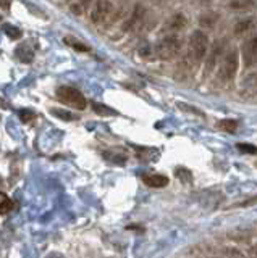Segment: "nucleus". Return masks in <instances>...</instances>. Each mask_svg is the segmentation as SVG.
<instances>
[{
  "instance_id": "nucleus-1",
  "label": "nucleus",
  "mask_w": 257,
  "mask_h": 258,
  "mask_svg": "<svg viewBox=\"0 0 257 258\" xmlns=\"http://www.w3.org/2000/svg\"><path fill=\"white\" fill-rule=\"evenodd\" d=\"M209 48V37L202 31H194L188 42V58L192 64H199L204 60Z\"/></svg>"
},
{
  "instance_id": "nucleus-2",
  "label": "nucleus",
  "mask_w": 257,
  "mask_h": 258,
  "mask_svg": "<svg viewBox=\"0 0 257 258\" xmlns=\"http://www.w3.org/2000/svg\"><path fill=\"white\" fill-rule=\"evenodd\" d=\"M238 52L236 50H228L225 53L223 60L219 67V73H217V83L225 84L231 81L233 78L236 76L238 71Z\"/></svg>"
},
{
  "instance_id": "nucleus-3",
  "label": "nucleus",
  "mask_w": 257,
  "mask_h": 258,
  "mask_svg": "<svg viewBox=\"0 0 257 258\" xmlns=\"http://www.w3.org/2000/svg\"><path fill=\"white\" fill-rule=\"evenodd\" d=\"M57 99L76 110H84L87 107L86 97L79 92L76 87H71V86H60L57 89Z\"/></svg>"
},
{
  "instance_id": "nucleus-4",
  "label": "nucleus",
  "mask_w": 257,
  "mask_h": 258,
  "mask_svg": "<svg viewBox=\"0 0 257 258\" xmlns=\"http://www.w3.org/2000/svg\"><path fill=\"white\" fill-rule=\"evenodd\" d=\"M181 50V40L176 36H167L156 45V55L160 60H173Z\"/></svg>"
},
{
  "instance_id": "nucleus-5",
  "label": "nucleus",
  "mask_w": 257,
  "mask_h": 258,
  "mask_svg": "<svg viewBox=\"0 0 257 258\" xmlns=\"http://www.w3.org/2000/svg\"><path fill=\"white\" fill-rule=\"evenodd\" d=\"M112 15H114V5H112V2H109V0H97L91 10V21L97 24V26H102V24L109 23Z\"/></svg>"
},
{
  "instance_id": "nucleus-6",
  "label": "nucleus",
  "mask_w": 257,
  "mask_h": 258,
  "mask_svg": "<svg viewBox=\"0 0 257 258\" xmlns=\"http://www.w3.org/2000/svg\"><path fill=\"white\" fill-rule=\"evenodd\" d=\"M225 50V42L220 39V40H215V44L212 45L211 52H209V56H207V61H205V68H204V76L211 75V73L215 70V67L219 64L220 58H222V53Z\"/></svg>"
},
{
  "instance_id": "nucleus-7",
  "label": "nucleus",
  "mask_w": 257,
  "mask_h": 258,
  "mask_svg": "<svg viewBox=\"0 0 257 258\" xmlns=\"http://www.w3.org/2000/svg\"><path fill=\"white\" fill-rule=\"evenodd\" d=\"M144 20H146V8H144L142 5H136L133 15L128 18V21L123 24V29L128 31V32H136L139 31Z\"/></svg>"
},
{
  "instance_id": "nucleus-8",
  "label": "nucleus",
  "mask_w": 257,
  "mask_h": 258,
  "mask_svg": "<svg viewBox=\"0 0 257 258\" xmlns=\"http://www.w3.org/2000/svg\"><path fill=\"white\" fill-rule=\"evenodd\" d=\"M243 61L246 68H251L257 63V36L249 37L243 44Z\"/></svg>"
},
{
  "instance_id": "nucleus-9",
  "label": "nucleus",
  "mask_w": 257,
  "mask_h": 258,
  "mask_svg": "<svg viewBox=\"0 0 257 258\" xmlns=\"http://www.w3.org/2000/svg\"><path fill=\"white\" fill-rule=\"evenodd\" d=\"M186 16L183 13H175L170 20H168L164 24V31L165 32H176V31H181L184 26H186Z\"/></svg>"
},
{
  "instance_id": "nucleus-10",
  "label": "nucleus",
  "mask_w": 257,
  "mask_h": 258,
  "mask_svg": "<svg viewBox=\"0 0 257 258\" xmlns=\"http://www.w3.org/2000/svg\"><path fill=\"white\" fill-rule=\"evenodd\" d=\"M142 182L146 185H149V187L160 189V187H165V185L170 181H168V177L164 176V174H144L142 176Z\"/></svg>"
},
{
  "instance_id": "nucleus-11",
  "label": "nucleus",
  "mask_w": 257,
  "mask_h": 258,
  "mask_svg": "<svg viewBox=\"0 0 257 258\" xmlns=\"http://www.w3.org/2000/svg\"><path fill=\"white\" fill-rule=\"evenodd\" d=\"M220 20V15L217 13V12H205L200 15V18H199V24H200V28H205V29H212L217 26V23H219Z\"/></svg>"
},
{
  "instance_id": "nucleus-12",
  "label": "nucleus",
  "mask_w": 257,
  "mask_h": 258,
  "mask_svg": "<svg viewBox=\"0 0 257 258\" xmlns=\"http://www.w3.org/2000/svg\"><path fill=\"white\" fill-rule=\"evenodd\" d=\"M254 28H255V23L252 18L241 20L235 24V36H244L249 31H252Z\"/></svg>"
},
{
  "instance_id": "nucleus-13",
  "label": "nucleus",
  "mask_w": 257,
  "mask_h": 258,
  "mask_svg": "<svg viewBox=\"0 0 257 258\" xmlns=\"http://www.w3.org/2000/svg\"><path fill=\"white\" fill-rule=\"evenodd\" d=\"M92 2H94V0H75V2L71 4L70 10H71V13L81 16V15H84L87 10H89V7L92 5Z\"/></svg>"
},
{
  "instance_id": "nucleus-14",
  "label": "nucleus",
  "mask_w": 257,
  "mask_h": 258,
  "mask_svg": "<svg viewBox=\"0 0 257 258\" xmlns=\"http://www.w3.org/2000/svg\"><path fill=\"white\" fill-rule=\"evenodd\" d=\"M15 53H17L18 60L23 61V63H31V61H33V58H34V53H33V50H31L28 45H20V47H17Z\"/></svg>"
},
{
  "instance_id": "nucleus-15",
  "label": "nucleus",
  "mask_w": 257,
  "mask_h": 258,
  "mask_svg": "<svg viewBox=\"0 0 257 258\" xmlns=\"http://www.w3.org/2000/svg\"><path fill=\"white\" fill-rule=\"evenodd\" d=\"M228 7L231 10H238V12L251 10L254 7V0H228Z\"/></svg>"
},
{
  "instance_id": "nucleus-16",
  "label": "nucleus",
  "mask_w": 257,
  "mask_h": 258,
  "mask_svg": "<svg viewBox=\"0 0 257 258\" xmlns=\"http://www.w3.org/2000/svg\"><path fill=\"white\" fill-rule=\"evenodd\" d=\"M104 157L107 160H110L112 163H117V165H125L126 163V153H122V152H117V150H109V152H104Z\"/></svg>"
},
{
  "instance_id": "nucleus-17",
  "label": "nucleus",
  "mask_w": 257,
  "mask_h": 258,
  "mask_svg": "<svg viewBox=\"0 0 257 258\" xmlns=\"http://www.w3.org/2000/svg\"><path fill=\"white\" fill-rule=\"evenodd\" d=\"M13 208V202L10 200L9 196H5L4 192H0V215L10 213Z\"/></svg>"
},
{
  "instance_id": "nucleus-18",
  "label": "nucleus",
  "mask_w": 257,
  "mask_h": 258,
  "mask_svg": "<svg viewBox=\"0 0 257 258\" xmlns=\"http://www.w3.org/2000/svg\"><path fill=\"white\" fill-rule=\"evenodd\" d=\"M63 40H65V44H67V45H70L71 48H75V50H78V52H89V47L84 45V44H81V42H79V40L75 39V37L67 36Z\"/></svg>"
},
{
  "instance_id": "nucleus-19",
  "label": "nucleus",
  "mask_w": 257,
  "mask_h": 258,
  "mask_svg": "<svg viewBox=\"0 0 257 258\" xmlns=\"http://www.w3.org/2000/svg\"><path fill=\"white\" fill-rule=\"evenodd\" d=\"M217 127L222 129V131H227V133H235L238 127V123L235 119H222L217 123Z\"/></svg>"
},
{
  "instance_id": "nucleus-20",
  "label": "nucleus",
  "mask_w": 257,
  "mask_h": 258,
  "mask_svg": "<svg viewBox=\"0 0 257 258\" xmlns=\"http://www.w3.org/2000/svg\"><path fill=\"white\" fill-rule=\"evenodd\" d=\"M4 32H5V34L9 36L12 40H18V39H21V36H23L21 29L17 28V26H12V24H5V26H4Z\"/></svg>"
},
{
  "instance_id": "nucleus-21",
  "label": "nucleus",
  "mask_w": 257,
  "mask_h": 258,
  "mask_svg": "<svg viewBox=\"0 0 257 258\" xmlns=\"http://www.w3.org/2000/svg\"><path fill=\"white\" fill-rule=\"evenodd\" d=\"M52 115H55L57 118L60 119H65V121H73V119H78L76 115H73V113H70L67 110H59V108H52Z\"/></svg>"
},
{
  "instance_id": "nucleus-22",
  "label": "nucleus",
  "mask_w": 257,
  "mask_h": 258,
  "mask_svg": "<svg viewBox=\"0 0 257 258\" xmlns=\"http://www.w3.org/2000/svg\"><path fill=\"white\" fill-rule=\"evenodd\" d=\"M92 108L94 111L97 113V115H102V116H106V115H117V111L115 110H112L109 107H106V105H102V103H92Z\"/></svg>"
},
{
  "instance_id": "nucleus-23",
  "label": "nucleus",
  "mask_w": 257,
  "mask_h": 258,
  "mask_svg": "<svg viewBox=\"0 0 257 258\" xmlns=\"http://www.w3.org/2000/svg\"><path fill=\"white\" fill-rule=\"evenodd\" d=\"M176 176H178V179L183 181V182H191L192 181V174L186 168H176Z\"/></svg>"
},
{
  "instance_id": "nucleus-24",
  "label": "nucleus",
  "mask_w": 257,
  "mask_h": 258,
  "mask_svg": "<svg viewBox=\"0 0 257 258\" xmlns=\"http://www.w3.org/2000/svg\"><path fill=\"white\" fill-rule=\"evenodd\" d=\"M18 116H20V119L23 121V123H29L31 119L36 118V113L33 110H29V108H25V110L18 111Z\"/></svg>"
},
{
  "instance_id": "nucleus-25",
  "label": "nucleus",
  "mask_w": 257,
  "mask_h": 258,
  "mask_svg": "<svg viewBox=\"0 0 257 258\" xmlns=\"http://www.w3.org/2000/svg\"><path fill=\"white\" fill-rule=\"evenodd\" d=\"M238 150L243 152V153H251V155H257V147H255V145H252V144L241 142V144H238Z\"/></svg>"
},
{
  "instance_id": "nucleus-26",
  "label": "nucleus",
  "mask_w": 257,
  "mask_h": 258,
  "mask_svg": "<svg viewBox=\"0 0 257 258\" xmlns=\"http://www.w3.org/2000/svg\"><path fill=\"white\" fill-rule=\"evenodd\" d=\"M255 204H257V196L252 197V199H249V200H246V202H243V204H239V207H252Z\"/></svg>"
},
{
  "instance_id": "nucleus-27",
  "label": "nucleus",
  "mask_w": 257,
  "mask_h": 258,
  "mask_svg": "<svg viewBox=\"0 0 257 258\" xmlns=\"http://www.w3.org/2000/svg\"><path fill=\"white\" fill-rule=\"evenodd\" d=\"M0 107H2V108H7V103H5L2 99H0Z\"/></svg>"
},
{
  "instance_id": "nucleus-28",
  "label": "nucleus",
  "mask_w": 257,
  "mask_h": 258,
  "mask_svg": "<svg viewBox=\"0 0 257 258\" xmlns=\"http://www.w3.org/2000/svg\"><path fill=\"white\" fill-rule=\"evenodd\" d=\"M252 255H254V256H257V245H254V247H252Z\"/></svg>"
},
{
  "instance_id": "nucleus-29",
  "label": "nucleus",
  "mask_w": 257,
  "mask_h": 258,
  "mask_svg": "<svg viewBox=\"0 0 257 258\" xmlns=\"http://www.w3.org/2000/svg\"><path fill=\"white\" fill-rule=\"evenodd\" d=\"M197 2H200V4H205V2H207V0H197Z\"/></svg>"
},
{
  "instance_id": "nucleus-30",
  "label": "nucleus",
  "mask_w": 257,
  "mask_h": 258,
  "mask_svg": "<svg viewBox=\"0 0 257 258\" xmlns=\"http://www.w3.org/2000/svg\"><path fill=\"white\" fill-rule=\"evenodd\" d=\"M152 2H162V0H152Z\"/></svg>"
},
{
  "instance_id": "nucleus-31",
  "label": "nucleus",
  "mask_w": 257,
  "mask_h": 258,
  "mask_svg": "<svg viewBox=\"0 0 257 258\" xmlns=\"http://www.w3.org/2000/svg\"><path fill=\"white\" fill-rule=\"evenodd\" d=\"M0 20H2V16H0Z\"/></svg>"
},
{
  "instance_id": "nucleus-32",
  "label": "nucleus",
  "mask_w": 257,
  "mask_h": 258,
  "mask_svg": "<svg viewBox=\"0 0 257 258\" xmlns=\"http://www.w3.org/2000/svg\"><path fill=\"white\" fill-rule=\"evenodd\" d=\"M67 2H70V0H67Z\"/></svg>"
}]
</instances>
